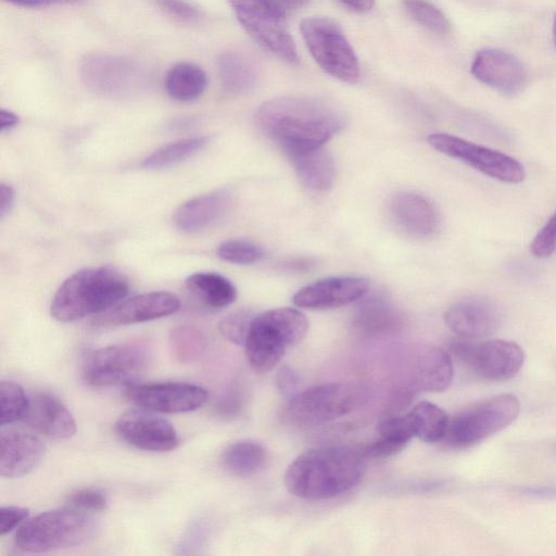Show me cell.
I'll return each instance as SVG.
<instances>
[{
    "instance_id": "e0dca14e",
    "label": "cell",
    "mask_w": 556,
    "mask_h": 556,
    "mask_svg": "<svg viewBox=\"0 0 556 556\" xmlns=\"http://www.w3.org/2000/svg\"><path fill=\"white\" fill-rule=\"evenodd\" d=\"M444 320L459 339H479L491 336L500 328L502 313L493 301L471 296L448 307Z\"/></svg>"
},
{
    "instance_id": "74e56055",
    "label": "cell",
    "mask_w": 556,
    "mask_h": 556,
    "mask_svg": "<svg viewBox=\"0 0 556 556\" xmlns=\"http://www.w3.org/2000/svg\"><path fill=\"white\" fill-rule=\"evenodd\" d=\"M255 315L250 311L240 309L225 316L218 325L225 339L235 344H244L250 325Z\"/></svg>"
},
{
    "instance_id": "603a6c76",
    "label": "cell",
    "mask_w": 556,
    "mask_h": 556,
    "mask_svg": "<svg viewBox=\"0 0 556 556\" xmlns=\"http://www.w3.org/2000/svg\"><path fill=\"white\" fill-rule=\"evenodd\" d=\"M353 325L358 331L369 337L388 336L401 328L402 316L383 294H365L357 304Z\"/></svg>"
},
{
    "instance_id": "8992f818",
    "label": "cell",
    "mask_w": 556,
    "mask_h": 556,
    "mask_svg": "<svg viewBox=\"0 0 556 556\" xmlns=\"http://www.w3.org/2000/svg\"><path fill=\"white\" fill-rule=\"evenodd\" d=\"M519 410V400L510 393L480 401L450 418L444 440L454 447L475 445L510 425Z\"/></svg>"
},
{
    "instance_id": "7bdbcfd3",
    "label": "cell",
    "mask_w": 556,
    "mask_h": 556,
    "mask_svg": "<svg viewBox=\"0 0 556 556\" xmlns=\"http://www.w3.org/2000/svg\"><path fill=\"white\" fill-rule=\"evenodd\" d=\"M276 386L280 393L287 396H293L299 386V376L296 372L288 367H281L276 375Z\"/></svg>"
},
{
    "instance_id": "ba28073f",
    "label": "cell",
    "mask_w": 556,
    "mask_h": 556,
    "mask_svg": "<svg viewBox=\"0 0 556 556\" xmlns=\"http://www.w3.org/2000/svg\"><path fill=\"white\" fill-rule=\"evenodd\" d=\"M78 72L90 91L112 98L139 92L150 79L147 68L136 60L103 52L84 55Z\"/></svg>"
},
{
    "instance_id": "f35d334b",
    "label": "cell",
    "mask_w": 556,
    "mask_h": 556,
    "mask_svg": "<svg viewBox=\"0 0 556 556\" xmlns=\"http://www.w3.org/2000/svg\"><path fill=\"white\" fill-rule=\"evenodd\" d=\"M66 504L83 513L102 511L108 506L106 494L98 488H84L74 491L67 496Z\"/></svg>"
},
{
    "instance_id": "d6a6232c",
    "label": "cell",
    "mask_w": 556,
    "mask_h": 556,
    "mask_svg": "<svg viewBox=\"0 0 556 556\" xmlns=\"http://www.w3.org/2000/svg\"><path fill=\"white\" fill-rule=\"evenodd\" d=\"M208 140L207 137H193L163 146L142 161V167L149 170L173 167L200 152Z\"/></svg>"
},
{
    "instance_id": "8d00e7d4",
    "label": "cell",
    "mask_w": 556,
    "mask_h": 556,
    "mask_svg": "<svg viewBox=\"0 0 556 556\" xmlns=\"http://www.w3.org/2000/svg\"><path fill=\"white\" fill-rule=\"evenodd\" d=\"M217 255L228 263L249 265L258 262L264 252L261 247L251 241L232 239L218 245Z\"/></svg>"
},
{
    "instance_id": "7dc6e473",
    "label": "cell",
    "mask_w": 556,
    "mask_h": 556,
    "mask_svg": "<svg viewBox=\"0 0 556 556\" xmlns=\"http://www.w3.org/2000/svg\"><path fill=\"white\" fill-rule=\"evenodd\" d=\"M20 117L12 111L1 109L0 111V131L4 132L17 126Z\"/></svg>"
},
{
    "instance_id": "f907efd6",
    "label": "cell",
    "mask_w": 556,
    "mask_h": 556,
    "mask_svg": "<svg viewBox=\"0 0 556 556\" xmlns=\"http://www.w3.org/2000/svg\"><path fill=\"white\" fill-rule=\"evenodd\" d=\"M553 36H554V41L556 43V14H555L554 25H553Z\"/></svg>"
},
{
    "instance_id": "bcb514c9",
    "label": "cell",
    "mask_w": 556,
    "mask_h": 556,
    "mask_svg": "<svg viewBox=\"0 0 556 556\" xmlns=\"http://www.w3.org/2000/svg\"><path fill=\"white\" fill-rule=\"evenodd\" d=\"M274 9L286 17L302 8L308 0H266Z\"/></svg>"
},
{
    "instance_id": "ac0fdd59",
    "label": "cell",
    "mask_w": 556,
    "mask_h": 556,
    "mask_svg": "<svg viewBox=\"0 0 556 556\" xmlns=\"http://www.w3.org/2000/svg\"><path fill=\"white\" fill-rule=\"evenodd\" d=\"M368 287L369 281L363 277H331L301 288L292 301L303 308H336L359 300Z\"/></svg>"
},
{
    "instance_id": "5bb4252c",
    "label": "cell",
    "mask_w": 556,
    "mask_h": 556,
    "mask_svg": "<svg viewBox=\"0 0 556 556\" xmlns=\"http://www.w3.org/2000/svg\"><path fill=\"white\" fill-rule=\"evenodd\" d=\"M126 397L137 406L153 413H188L202 407L207 391L187 382L129 383Z\"/></svg>"
},
{
    "instance_id": "7402d4cb",
    "label": "cell",
    "mask_w": 556,
    "mask_h": 556,
    "mask_svg": "<svg viewBox=\"0 0 556 556\" xmlns=\"http://www.w3.org/2000/svg\"><path fill=\"white\" fill-rule=\"evenodd\" d=\"M23 420L35 431L53 439H68L76 433V421L70 409L49 393L29 399Z\"/></svg>"
},
{
    "instance_id": "b9f144b4",
    "label": "cell",
    "mask_w": 556,
    "mask_h": 556,
    "mask_svg": "<svg viewBox=\"0 0 556 556\" xmlns=\"http://www.w3.org/2000/svg\"><path fill=\"white\" fill-rule=\"evenodd\" d=\"M29 510L17 506H3L0 508V535L11 532L16 526L24 522Z\"/></svg>"
},
{
    "instance_id": "ab89813d",
    "label": "cell",
    "mask_w": 556,
    "mask_h": 556,
    "mask_svg": "<svg viewBox=\"0 0 556 556\" xmlns=\"http://www.w3.org/2000/svg\"><path fill=\"white\" fill-rule=\"evenodd\" d=\"M530 251L540 258L556 253V212L535 235L530 244Z\"/></svg>"
},
{
    "instance_id": "1f68e13d",
    "label": "cell",
    "mask_w": 556,
    "mask_h": 556,
    "mask_svg": "<svg viewBox=\"0 0 556 556\" xmlns=\"http://www.w3.org/2000/svg\"><path fill=\"white\" fill-rule=\"evenodd\" d=\"M407 414L410 418L415 437L428 443L444 440L450 417L440 406L428 401H421Z\"/></svg>"
},
{
    "instance_id": "52a82bcc",
    "label": "cell",
    "mask_w": 556,
    "mask_h": 556,
    "mask_svg": "<svg viewBox=\"0 0 556 556\" xmlns=\"http://www.w3.org/2000/svg\"><path fill=\"white\" fill-rule=\"evenodd\" d=\"M307 49L320 68L330 76L354 84L359 79V64L341 27L328 17H308L301 23Z\"/></svg>"
},
{
    "instance_id": "d4e9b609",
    "label": "cell",
    "mask_w": 556,
    "mask_h": 556,
    "mask_svg": "<svg viewBox=\"0 0 556 556\" xmlns=\"http://www.w3.org/2000/svg\"><path fill=\"white\" fill-rule=\"evenodd\" d=\"M286 153L304 187L314 192H326L332 187L336 177L334 163L324 146Z\"/></svg>"
},
{
    "instance_id": "4dcf8cb0",
    "label": "cell",
    "mask_w": 556,
    "mask_h": 556,
    "mask_svg": "<svg viewBox=\"0 0 556 556\" xmlns=\"http://www.w3.org/2000/svg\"><path fill=\"white\" fill-rule=\"evenodd\" d=\"M224 467L239 477L256 475L266 463V450L253 440H239L229 444L222 454Z\"/></svg>"
},
{
    "instance_id": "3957f363",
    "label": "cell",
    "mask_w": 556,
    "mask_h": 556,
    "mask_svg": "<svg viewBox=\"0 0 556 556\" xmlns=\"http://www.w3.org/2000/svg\"><path fill=\"white\" fill-rule=\"evenodd\" d=\"M129 290L126 278L110 267L85 268L59 287L50 305L51 316L62 323L100 314L118 303Z\"/></svg>"
},
{
    "instance_id": "7c38bea8",
    "label": "cell",
    "mask_w": 556,
    "mask_h": 556,
    "mask_svg": "<svg viewBox=\"0 0 556 556\" xmlns=\"http://www.w3.org/2000/svg\"><path fill=\"white\" fill-rule=\"evenodd\" d=\"M356 401L355 391L350 386L323 383L291 396L285 417L299 426L323 425L349 414Z\"/></svg>"
},
{
    "instance_id": "f546056e",
    "label": "cell",
    "mask_w": 556,
    "mask_h": 556,
    "mask_svg": "<svg viewBox=\"0 0 556 556\" xmlns=\"http://www.w3.org/2000/svg\"><path fill=\"white\" fill-rule=\"evenodd\" d=\"M186 285L201 301L212 308H224L237 298V290L226 277L211 271L191 274Z\"/></svg>"
},
{
    "instance_id": "9c48e42d",
    "label": "cell",
    "mask_w": 556,
    "mask_h": 556,
    "mask_svg": "<svg viewBox=\"0 0 556 556\" xmlns=\"http://www.w3.org/2000/svg\"><path fill=\"white\" fill-rule=\"evenodd\" d=\"M450 350L470 371L490 381H506L515 377L525 363V352L508 340H454Z\"/></svg>"
},
{
    "instance_id": "60d3db41",
    "label": "cell",
    "mask_w": 556,
    "mask_h": 556,
    "mask_svg": "<svg viewBox=\"0 0 556 556\" xmlns=\"http://www.w3.org/2000/svg\"><path fill=\"white\" fill-rule=\"evenodd\" d=\"M155 3L167 15L182 23H194L201 16L198 8L186 0H155Z\"/></svg>"
},
{
    "instance_id": "6da1fadb",
    "label": "cell",
    "mask_w": 556,
    "mask_h": 556,
    "mask_svg": "<svg viewBox=\"0 0 556 556\" xmlns=\"http://www.w3.org/2000/svg\"><path fill=\"white\" fill-rule=\"evenodd\" d=\"M256 122L286 152L321 147L345 124L333 104L304 96H281L264 102L256 111Z\"/></svg>"
},
{
    "instance_id": "9a60e30c",
    "label": "cell",
    "mask_w": 556,
    "mask_h": 556,
    "mask_svg": "<svg viewBox=\"0 0 556 556\" xmlns=\"http://www.w3.org/2000/svg\"><path fill=\"white\" fill-rule=\"evenodd\" d=\"M117 434L128 444L143 451L168 452L179 445L175 427L148 409H131L115 424Z\"/></svg>"
},
{
    "instance_id": "836d02e7",
    "label": "cell",
    "mask_w": 556,
    "mask_h": 556,
    "mask_svg": "<svg viewBox=\"0 0 556 556\" xmlns=\"http://www.w3.org/2000/svg\"><path fill=\"white\" fill-rule=\"evenodd\" d=\"M169 346L176 359L189 364L203 356L206 350V338L198 328L180 325L170 331Z\"/></svg>"
},
{
    "instance_id": "f1b7e54d",
    "label": "cell",
    "mask_w": 556,
    "mask_h": 556,
    "mask_svg": "<svg viewBox=\"0 0 556 556\" xmlns=\"http://www.w3.org/2000/svg\"><path fill=\"white\" fill-rule=\"evenodd\" d=\"M207 77L197 64L179 62L168 68L164 78L167 94L177 101L188 102L199 98L205 90Z\"/></svg>"
},
{
    "instance_id": "7a4b0ae2",
    "label": "cell",
    "mask_w": 556,
    "mask_h": 556,
    "mask_svg": "<svg viewBox=\"0 0 556 556\" xmlns=\"http://www.w3.org/2000/svg\"><path fill=\"white\" fill-rule=\"evenodd\" d=\"M364 453L348 445L311 448L287 468L285 485L304 500H328L344 494L362 480L366 465Z\"/></svg>"
},
{
    "instance_id": "277c9868",
    "label": "cell",
    "mask_w": 556,
    "mask_h": 556,
    "mask_svg": "<svg viewBox=\"0 0 556 556\" xmlns=\"http://www.w3.org/2000/svg\"><path fill=\"white\" fill-rule=\"evenodd\" d=\"M307 331L308 320L296 308L279 307L255 315L243 344L250 366L258 372L271 370Z\"/></svg>"
},
{
    "instance_id": "44dd1931",
    "label": "cell",
    "mask_w": 556,
    "mask_h": 556,
    "mask_svg": "<svg viewBox=\"0 0 556 556\" xmlns=\"http://www.w3.org/2000/svg\"><path fill=\"white\" fill-rule=\"evenodd\" d=\"M390 213L402 230L417 238L433 236L440 226L437 207L427 198L415 192L402 191L393 195Z\"/></svg>"
},
{
    "instance_id": "484cf974",
    "label": "cell",
    "mask_w": 556,
    "mask_h": 556,
    "mask_svg": "<svg viewBox=\"0 0 556 556\" xmlns=\"http://www.w3.org/2000/svg\"><path fill=\"white\" fill-rule=\"evenodd\" d=\"M413 371L417 388L441 392L446 390L453 380V362L445 350L426 345L417 351Z\"/></svg>"
},
{
    "instance_id": "30bf717a",
    "label": "cell",
    "mask_w": 556,
    "mask_h": 556,
    "mask_svg": "<svg viewBox=\"0 0 556 556\" xmlns=\"http://www.w3.org/2000/svg\"><path fill=\"white\" fill-rule=\"evenodd\" d=\"M228 1L239 23L262 48L286 62H298L296 47L285 15L266 0Z\"/></svg>"
},
{
    "instance_id": "2e32d148",
    "label": "cell",
    "mask_w": 556,
    "mask_h": 556,
    "mask_svg": "<svg viewBox=\"0 0 556 556\" xmlns=\"http://www.w3.org/2000/svg\"><path fill=\"white\" fill-rule=\"evenodd\" d=\"M180 306L179 299L166 291H153L122 301L100 313L93 324L116 327L149 321L172 315Z\"/></svg>"
},
{
    "instance_id": "4fadbf2b",
    "label": "cell",
    "mask_w": 556,
    "mask_h": 556,
    "mask_svg": "<svg viewBox=\"0 0 556 556\" xmlns=\"http://www.w3.org/2000/svg\"><path fill=\"white\" fill-rule=\"evenodd\" d=\"M428 142L437 151L459 160L494 179L519 184L526 177L523 166L501 151L444 132L431 134Z\"/></svg>"
},
{
    "instance_id": "d590c367",
    "label": "cell",
    "mask_w": 556,
    "mask_h": 556,
    "mask_svg": "<svg viewBox=\"0 0 556 556\" xmlns=\"http://www.w3.org/2000/svg\"><path fill=\"white\" fill-rule=\"evenodd\" d=\"M407 13L427 29L444 35L450 30V23L443 12L427 0H402Z\"/></svg>"
},
{
    "instance_id": "cb8c5ba5",
    "label": "cell",
    "mask_w": 556,
    "mask_h": 556,
    "mask_svg": "<svg viewBox=\"0 0 556 556\" xmlns=\"http://www.w3.org/2000/svg\"><path fill=\"white\" fill-rule=\"evenodd\" d=\"M230 205L226 191H213L184 202L174 213L173 223L184 232H197L215 223Z\"/></svg>"
},
{
    "instance_id": "c3c4849f",
    "label": "cell",
    "mask_w": 556,
    "mask_h": 556,
    "mask_svg": "<svg viewBox=\"0 0 556 556\" xmlns=\"http://www.w3.org/2000/svg\"><path fill=\"white\" fill-rule=\"evenodd\" d=\"M342 4L356 12H367L375 3V0H339Z\"/></svg>"
},
{
    "instance_id": "8fae6325",
    "label": "cell",
    "mask_w": 556,
    "mask_h": 556,
    "mask_svg": "<svg viewBox=\"0 0 556 556\" xmlns=\"http://www.w3.org/2000/svg\"><path fill=\"white\" fill-rule=\"evenodd\" d=\"M149 349L137 342H127L92 351L83 365L85 381L93 387H108L136 379L148 368Z\"/></svg>"
},
{
    "instance_id": "ffe728a7",
    "label": "cell",
    "mask_w": 556,
    "mask_h": 556,
    "mask_svg": "<svg viewBox=\"0 0 556 556\" xmlns=\"http://www.w3.org/2000/svg\"><path fill=\"white\" fill-rule=\"evenodd\" d=\"M45 444L33 432L2 428L0 434V475L18 478L30 472L41 460Z\"/></svg>"
},
{
    "instance_id": "f6af8a7d",
    "label": "cell",
    "mask_w": 556,
    "mask_h": 556,
    "mask_svg": "<svg viewBox=\"0 0 556 556\" xmlns=\"http://www.w3.org/2000/svg\"><path fill=\"white\" fill-rule=\"evenodd\" d=\"M15 201L14 189L4 182L0 185V216L3 218L13 207Z\"/></svg>"
},
{
    "instance_id": "83f0119b",
    "label": "cell",
    "mask_w": 556,
    "mask_h": 556,
    "mask_svg": "<svg viewBox=\"0 0 556 556\" xmlns=\"http://www.w3.org/2000/svg\"><path fill=\"white\" fill-rule=\"evenodd\" d=\"M217 63L222 83L227 90L241 92L257 84L260 71L255 60L250 55L229 50L218 56Z\"/></svg>"
},
{
    "instance_id": "ee69618b",
    "label": "cell",
    "mask_w": 556,
    "mask_h": 556,
    "mask_svg": "<svg viewBox=\"0 0 556 556\" xmlns=\"http://www.w3.org/2000/svg\"><path fill=\"white\" fill-rule=\"evenodd\" d=\"M241 406V397L236 392L225 394L217 404V410L223 416L236 414Z\"/></svg>"
},
{
    "instance_id": "d6986e66",
    "label": "cell",
    "mask_w": 556,
    "mask_h": 556,
    "mask_svg": "<svg viewBox=\"0 0 556 556\" xmlns=\"http://www.w3.org/2000/svg\"><path fill=\"white\" fill-rule=\"evenodd\" d=\"M471 73L482 84L508 94L518 92L527 79L526 68L519 59L493 48L482 49L476 54Z\"/></svg>"
},
{
    "instance_id": "5b68a950",
    "label": "cell",
    "mask_w": 556,
    "mask_h": 556,
    "mask_svg": "<svg viewBox=\"0 0 556 556\" xmlns=\"http://www.w3.org/2000/svg\"><path fill=\"white\" fill-rule=\"evenodd\" d=\"M98 532L94 518L70 507L43 511L24 521L14 542L23 552L47 553L88 544Z\"/></svg>"
},
{
    "instance_id": "681fc988",
    "label": "cell",
    "mask_w": 556,
    "mask_h": 556,
    "mask_svg": "<svg viewBox=\"0 0 556 556\" xmlns=\"http://www.w3.org/2000/svg\"><path fill=\"white\" fill-rule=\"evenodd\" d=\"M13 4L26 8H34L36 0H7Z\"/></svg>"
},
{
    "instance_id": "4316f807",
    "label": "cell",
    "mask_w": 556,
    "mask_h": 556,
    "mask_svg": "<svg viewBox=\"0 0 556 556\" xmlns=\"http://www.w3.org/2000/svg\"><path fill=\"white\" fill-rule=\"evenodd\" d=\"M378 439L363 452L366 458H387L401 452L415 437L408 414L384 417L377 427Z\"/></svg>"
},
{
    "instance_id": "e575fe53",
    "label": "cell",
    "mask_w": 556,
    "mask_h": 556,
    "mask_svg": "<svg viewBox=\"0 0 556 556\" xmlns=\"http://www.w3.org/2000/svg\"><path fill=\"white\" fill-rule=\"evenodd\" d=\"M1 415L0 425L13 424L24 419L29 399L24 389L14 381H1L0 383Z\"/></svg>"
}]
</instances>
